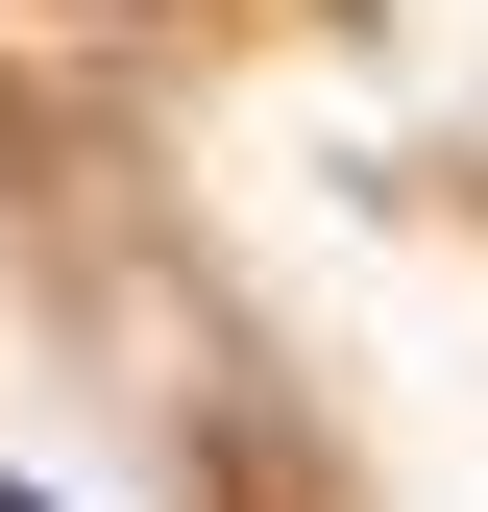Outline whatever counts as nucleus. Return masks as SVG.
Returning <instances> with one entry per match:
<instances>
[{
    "label": "nucleus",
    "instance_id": "f257e3e1",
    "mask_svg": "<svg viewBox=\"0 0 488 512\" xmlns=\"http://www.w3.org/2000/svg\"><path fill=\"white\" fill-rule=\"evenodd\" d=\"M0 512H49V488H0Z\"/></svg>",
    "mask_w": 488,
    "mask_h": 512
}]
</instances>
